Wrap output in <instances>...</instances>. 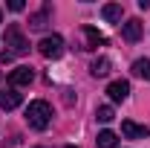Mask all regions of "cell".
Instances as JSON below:
<instances>
[{
  "label": "cell",
  "instance_id": "cell-11",
  "mask_svg": "<svg viewBox=\"0 0 150 148\" xmlns=\"http://www.w3.org/2000/svg\"><path fill=\"white\" fill-rule=\"evenodd\" d=\"M110 67H112V64H110V58H95L93 64H90V73H93L95 78H104V75L110 73Z\"/></svg>",
  "mask_w": 150,
  "mask_h": 148
},
{
  "label": "cell",
  "instance_id": "cell-13",
  "mask_svg": "<svg viewBox=\"0 0 150 148\" xmlns=\"http://www.w3.org/2000/svg\"><path fill=\"white\" fill-rule=\"evenodd\" d=\"M46 18H49V9H43V12H38V15H32V18H29V29H35V32H40V29H46Z\"/></svg>",
  "mask_w": 150,
  "mask_h": 148
},
{
  "label": "cell",
  "instance_id": "cell-15",
  "mask_svg": "<svg viewBox=\"0 0 150 148\" xmlns=\"http://www.w3.org/2000/svg\"><path fill=\"white\" fill-rule=\"evenodd\" d=\"M95 116H98V122H112V119H115V113H112L110 105H101V108L95 111Z\"/></svg>",
  "mask_w": 150,
  "mask_h": 148
},
{
  "label": "cell",
  "instance_id": "cell-19",
  "mask_svg": "<svg viewBox=\"0 0 150 148\" xmlns=\"http://www.w3.org/2000/svg\"><path fill=\"white\" fill-rule=\"evenodd\" d=\"M67 148H75V145H67Z\"/></svg>",
  "mask_w": 150,
  "mask_h": 148
},
{
  "label": "cell",
  "instance_id": "cell-8",
  "mask_svg": "<svg viewBox=\"0 0 150 148\" xmlns=\"http://www.w3.org/2000/svg\"><path fill=\"white\" fill-rule=\"evenodd\" d=\"M32 78H35V70H32V67H18L15 73L9 75V84H12V87H20V84H29Z\"/></svg>",
  "mask_w": 150,
  "mask_h": 148
},
{
  "label": "cell",
  "instance_id": "cell-9",
  "mask_svg": "<svg viewBox=\"0 0 150 148\" xmlns=\"http://www.w3.org/2000/svg\"><path fill=\"white\" fill-rule=\"evenodd\" d=\"M121 3H107V6H101V18L107 20V23H118L121 20Z\"/></svg>",
  "mask_w": 150,
  "mask_h": 148
},
{
  "label": "cell",
  "instance_id": "cell-10",
  "mask_svg": "<svg viewBox=\"0 0 150 148\" xmlns=\"http://www.w3.org/2000/svg\"><path fill=\"white\" fill-rule=\"evenodd\" d=\"M84 38H87V50H98L107 44L104 35H98V29H93V26H84Z\"/></svg>",
  "mask_w": 150,
  "mask_h": 148
},
{
  "label": "cell",
  "instance_id": "cell-14",
  "mask_svg": "<svg viewBox=\"0 0 150 148\" xmlns=\"http://www.w3.org/2000/svg\"><path fill=\"white\" fill-rule=\"evenodd\" d=\"M133 75H139V78H147V81H150V61H147V58H139V61H133Z\"/></svg>",
  "mask_w": 150,
  "mask_h": 148
},
{
  "label": "cell",
  "instance_id": "cell-6",
  "mask_svg": "<svg viewBox=\"0 0 150 148\" xmlns=\"http://www.w3.org/2000/svg\"><path fill=\"white\" fill-rule=\"evenodd\" d=\"M121 38L130 41V44H136V41L142 38V20H139V18H130L124 26H121Z\"/></svg>",
  "mask_w": 150,
  "mask_h": 148
},
{
  "label": "cell",
  "instance_id": "cell-4",
  "mask_svg": "<svg viewBox=\"0 0 150 148\" xmlns=\"http://www.w3.org/2000/svg\"><path fill=\"white\" fill-rule=\"evenodd\" d=\"M121 134H124L127 139H147L150 128L147 125H136L133 119H124V122H121Z\"/></svg>",
  "mask_w": 150,
  "mask_h": 148
},
{
  "label": "cell",
  "instance_id": "cell-16",
  "mask_svg": "<svg viewBox=\"0 0 150 148\" xmlns=\"http://www.w3.org/2000/svg\"><path fill=\"white\" fill-rule=\"evenodd\" d=\"M9 9H12V12H23L26 3H23V0H9Z\"/></svg>",
  "mask_w": 150,
  "mask_h": 148
},
{
  "label": "cell",
  "instance_id": "cell-12",
  "mask_svg": "<svg viewBox=\"0 0 150 148\" xmlns=\"http://www.w3.org/2000/svg\"><path fill=\"white\" fill-rule=\"evenodd\" d=\"M95 145L98 148H118V137H115L112 131H101L98 139H95Z\"/></svg>",
  "mask_w": 150,
  "mask_h": 148
},
{
  "label": "cell",
  "instance_id": "cell-5",
  "mask_svg": "<svg viewBox=\"0 0 150 148\" xmlns=\"http://www.w3.org/2000/svg\"><path fill=\"white\" fill-rule=\"evenodd\" d=\"M107 96H110L112 102H124V99L130 96V84H127L124 78H118V81H110V87H107Z\"/></svg>",
  "mask_w": 150,
  "mask_h": 148
},
{
  "label": "cell",
  "instance_id": "cell-2",
  "mask_svg": "<svg viewBox=\"0 0 150 148\" xmlns=\"http://www.w3.org/2000/svg\"><path fill=\"white\" fill-rule=\"evenodd\" d=\"M6 47H9V50H6L9 55H26V52H29V41L23 38L18 23L6 26Z\"/></svg>",
  "mask_w": 150,
  "mask_h": 148
},
{
  "label": "cell",
  "instance_id": "cell-17",
  "mask_svg": "<svg viewBox=\"0 0 150 148\" xmlns=\"http://www.w3.org/2000/svg\"><path fill=\"white\" fill-rule=\"evenodd\" d=\"M12 58H15V55H9V52H6V50H3V52H0V61H3V64H9V61H12Z\"/></svg>",
  "mask_w": 150,
  "mask_h": 148
},
{
  "label": "cell",
  "instance_id": "cell-7",
  "mask_svg": "<svg viewBox=\"0 0 150 148\" xmlns=\"http://www.w3.org/2000/svg\"><path fill=\"white\" fill-rule=\"evenodd\" d=\"M20 102H23V93H18L15 87L6 93H0V108L3 111H15V108H20Z\"/></svg>",
  "mask_w": 150,
  "mask_h": 148
},
{
  "label": "cell",
  "instance_id": "cell-18",
  "mask_svg": "<svg viewBox=\"0 0 150 148\" xmlns=\"http://www.w3.org/2000/svg\"><path fill=\"white\" fill-rule=\"evenodd\" d=\"M0 23H3V12H0Z\"/></svg>",
  "mask_w": 150,
  "mask_h": 148
},
{
  "label": "cell",
  "instance_id": "cell-1",
  "mask_svg": "<svg viewBox=\"0 0 150 148\" xmlns=\"http://www.w3.org/2000/svg\"><path fill=\"white\" fill-rule=\"evenodd\" d=\"M26 122L35 131H46L49 122H52V108H49V102H43V99L29 102V108H26Z\"/></svg>",
  "mask_w": 150,
  "mask_h": 148
},
{
  "label": "cell",
  "instance_id": "cell-3",
  "mask_svg": "<svg viewBox=\"0 0 150 148\" xmlns=\"http://www.w3.org/2000/svg\"><path fill=\"white\" fill-rule=\"evenodd\" d=\"M38 50H40L43 58H61L64 55V38L61 35H46L40 44H38Z\"/></svg>",
  "mask_w": 150,
  "mask_h": 148
}]
</instances>
